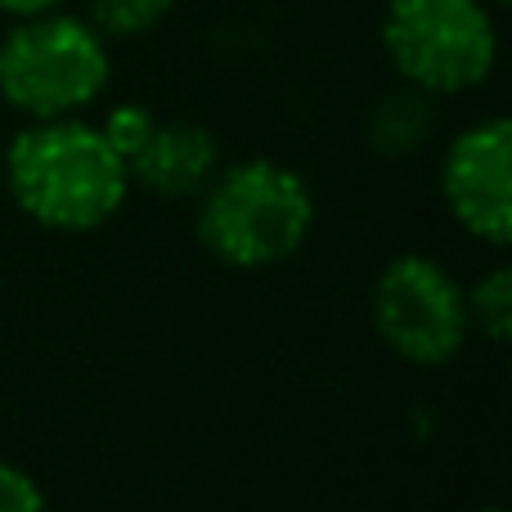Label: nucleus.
<instances>
[{
    "instance_id": "nucleus-2",
    "label": "nucleus",
    "mask_w": 512,
    "mask_h": 512,
    "mask_svg": "<svg viewBox=\"0 0 512 512\" xmlns=\"http://www.w3.org/2000/svg\"><path fill=\"white\" fill-rule=\"evenodd\" d=\"M315 230V194L292 167L248 158L221 167L198 194V239L230 270H270Z\"/></svg>"
},
{
    "instance_id": "nucleus-1",
    "label": "nucleus",
    "mask_w": 512,
    "mask_h": 512,
    "mask_svg": "<svg viewBox=\"0 0 512 512\" xmlns=\"http://www.w3.org/2000/svg\"><path fill=\"white\" fill-rule=\"evenodd\" d=\"M5 180L27 221L63 234L99 230L131 194L126 162L104 131L81 117L27 122L5 149Z\"/></svg>"
},
{
    "instance_id": "nucleus-14",
    "label": "nucleus",
    "mask_w": 512,
    "mask_h": 512,
    "mask_svg": "<svg viewBox=\"0 0 512 512\" xmlns=\"http://www.w3.org/2000/svg\"><path fill=\"white\" fill-rule=\"evenodd\" d=\"M472 512H504V508H499V504H486V508H472Z\"/></svg>"
},
{
    "instance_id": "nucleus-9",
    "label": "nucleus",
    "mask_w": 512,
    "mask_h": 512,
    "mask_svg": "<svg viewBox=\"0 0 512 512\" xmlns=\"http://www.w3.org/2000/svg\"><path fill=\"white\" fill-rule=\"evenodd\" d=\"M468 297V319L486 342H508V328H512V270L508 265H490L472 288H463Z\"/></svg>"
},
{
    "instance_id": "nucleus-7",
    "label": "nucleus",
    "mask_w": 512,
    "mask_h": 512,
    "mask_svg": "<svg viewBox=\"0 0 512 512\" xmlns=\"http://www.w3.org/2000/svg\"><path fill=\"white\" fill-rule=\"evenodd\" d=\"M131 185L158 198H198L221 171V144L198 122H158L140 153L126 162Z\"/></svg>"
},
{
    "instance_id": "nucleus-8",
    "label": "nucleus",
    "mask_w": 512,
    "mask_h": 512,
    "mask_svg": "<svg viewBox=\"0 0 512 512\" xmlns=\"http://www.w3.org/2000/svg\"><path fill=\"white\" fill-rule=\"evenodd\" d=\"M436 135V95L400 81L396 90L378 99L364 117V140L378 158H414L427 140Z\"/></svg>"
},
{
    "instance_id": "nucleus-6",
    "label": "nucleus",
    "mask_w": 512,
    "mask_h": 512,
    "mask_svg": "<svg viewBox=\"0 0 512 512\" xmlns=\"http://www.w3.org/2000/svg\"><path fill=\"white\" fill-rule=\"evenodd\" d=\"M441 198L450 216L490 248L512 239V122L486 117L450 140L441 162Z\"/></svg>"
},
{
    "instance_id": "nucleus-12",
    "label": "nucleus",
    "mask_w": 512,
    "mask_h": 512,
    "mask_svg": "<svg viewBox=\"0 0 512 512\" xmlns=\"http://www.w3.org/2000/svg\"><path fill=\"white\" fill-rule=\"evenodd\" d=\"M0 512H45V495L18 463L0 459Z\"/></svg>"
},
{
    "instance_id": "nucleus-13",
    "label": "nucleus",
    "mask_w": 512,
    "mask_h": 512,
    "mask_svg": "<svg viewBox=\"0 0 512 512\" xmlns=\"http://www.w3.org/2000/svg\"><path fill=\"white\" fill-rule=\"evenodd\" d=\"M63 0H0V9L14 18H32V14H50V9H59Z\"/></svg>"
},
{
    "instance_id": "nucleus-11",
    "label": "nucleus",
    "mask_w": 512,
    "mask_h": 512,
    "mask_svg": "<svg viewBox=\"0 0 512 512\" xmlns=\"http://www.w3.org/2000/svg\"><path fill=\"white\" fill-rule=\"evenodd\" d=\"M153 126H158V117H153L144 104H117V108H108V117H104L99 131H104V140L117 149V158L131 162L135 153L149 144Z\"/></svg>"
},
{
    "instance_id": "nucleus-10",
    "label": "nucleus",
    "mask_w": 512,
    "mask_h": 512,
    "mask_svg": "<svg viewBox=\"0 0 512 512\" xmlns=\"http://www.w3.org/2000/svg\"><path fill=\"white\" fill-rule=\"evenodd\" d=\"M176 0H90V27L104 41H126L144 36L171 14Z\"/></svg>"
},
{
    "instance_id": "nucleus-4",
    "label": "nucleus",
    "mask_w": 512,
    "mask_h": 512,
    "mask_svg": "<svg viewBox=\"0 0 512 512\" xmlns=\"http://www.w3.org/2000/svg\"><path fill=\"white\" fill-rule=\"evenodd\" d=\"M382 50L405 86L441 99L477 90L495 72L499 36L481 0H391Z\"/></svg>"
},
{
    "instance_id": "nucleus-3",
    "label": "nucleus",
    "mask_w": 512,
    "mask_h": 512,
    "mask_svg": "<svg viewBox=\"0 0 512 512\" xmlns=\"http://www.w3.org/2000/svg\"><path fill=\"white\" fill-rule=\"evenodd\" d=\"M108 86V41L90 18L32 14L0 41V99L27 122L77 117Z\"/></svg>"
},
{
    "instance_id": "nucleus-5",
    "label": "nucleus",
    "mask_w": 512,
    "mask_h": 512,
    "mask_svg": "<svg viewBox=\"0 0 512 512\" xmlns=\"http://www.w3.org/2000/svg\"><path fill=\"white\" fill-rule=\"evenodd\" d=\"M373 333L391 355L418 369L450 364L472 333L468 297L441 261L423 252L391 256L373 283Z\"/></svg>"
}]
</instances>
